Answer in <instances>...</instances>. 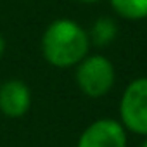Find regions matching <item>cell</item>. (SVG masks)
<instances>
[{"mask_svg":"<svg viewBox=\"0 0 147 147\" xmlns=\"http://www.w3.org/2000/svg\"><path fill=\"white\" fill-rule=\"evenodd\" d=\"M88 31L73 19L52 21L42 35V54L55 67H73L88 55Z\"/></svg>","mask_w":147,"mask_h":147,"instance_id":"obj_1","label":"cell"},{"mask_svg":"<svg viewBox=\"0 0 147 147\" xmlns=\"http://www.w3.org/2000/svg\"><path fill=\"white\" fill-rule=\"evenodd\" d=\"M75 82L82 94L90 99H100L111 92L116 82L114 64L100 54H92L76 64Z\"/></svg>","mask_w":147,"mask_h":147,"instance_id":"obj_2","label":"cell"},{"mask_svg":"<svg viewBox=\"0 0 147 147\" xmlns=\"http://www.w3.org/2000/svg\"><path fill=\"white\" fill-rule=\"evenodd\" d=\"M119 123L126 131L147 137V76L131 80L119 99Z\"/></svg>","mask_w":147,"mask_h":147,"instance_id":"obj_3","label":"cell"},{"mask_svg":"<svg viewBox=\"0 0 147 147\" xmlns=\"http://www.w3.org/2000/svg\"><path fill=\"white\" fill-rule=\"evenodd\" d=\"M76 147H128V131L119 119L100 118L82 131Z\"/></svg>","mask_w":147,"mask_h":147,"instance_id":"obj_4","label":"cell"},{"mask_svg":"<svg viewBox=\"0 0 147 147\" xmlns=\"http://www.w3.org/2000/svg\"><path fill=\"white\" fill-rule=\"evenodd\" d=\"M31 107V92L23 80H7L0 85V113L21 118Z\"/></svg>","mask_w":147,"mask_h":147,"instance_id":"obj_5","label":"cell"},{"mask_svg":"<svg viewBox=\"0 0 147 147\" xmlns=\"http://www.w3.org/2000/svg\"><path fill=\"white\" fill-rule=\"evenodd\" d=\"M118 36V24L111 18H99L94 21L88 38L90 43H95L97 47H107L111 45Z\"/></svg>","mask_w":147,"mask_h":147,"instance_id":"obj_6","label":"cell"},{"mask_svg":"<svg viewBox=\"0 0 147 147\" xmlns=\"http://www.w3.org/2000/svg\"><path fill=\"white\" fill-rule=\"evenodd\" d=\"M113 11L128 21L147 19V0H109Z\"/></svg>","mask_w":147,"mask_h":147,"instance_id":"obj_7","label":"cell"},{"mask_svg":"<svg viewBox=\"0 0 147 147\" xmlns=\"http://www.w3.org/2000/svg\"><path fill=\"white\" fill-rule=\"evenodd\" d=\"M4 52H5V40H4L2 35H0V57L4 55Z\"/></svg>","mask_w":147,"mask_h":147,"instance_id":"obj_8","label":"cell"},{"mask_svg":"<svg viewBox=\"0 0 147 147\" xmlns=\"http://www.w3.org/2000/svg\"><path fill=\"white\" fill-rule=\"evenodd\" d=\"M76 2H82V4H97L100 0H76Z\"/></svg>","mask_w":147,"mask_h":147,"instance_id":"obj_9","label":"cell"},{"mask_svg":"<svg viewBox=\"0 0 147 147\" xmlns=\"http://www.w3.org/2000/svg\"><path fill=\"white\" fill-rule=\"evenodd\" d=\"M140 147H147V137H145V140L142 142V145H140Z\"/></svg>","mask_w":147,"mask_h":147,"instance_id":"obj_10","label":"cell"}]
</instances>
